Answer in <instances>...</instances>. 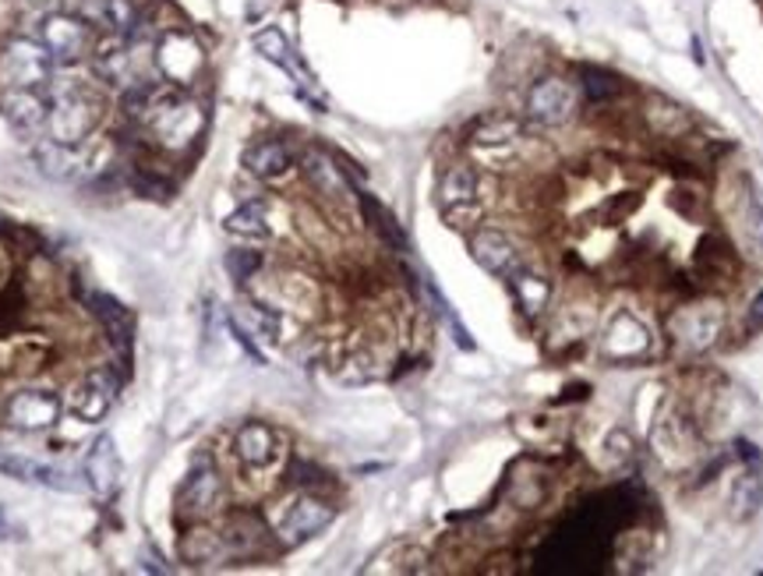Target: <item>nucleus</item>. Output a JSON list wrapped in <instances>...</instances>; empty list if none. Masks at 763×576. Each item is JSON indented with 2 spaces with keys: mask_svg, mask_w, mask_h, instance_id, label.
<instances>
[{
  "mask_svg": "<svg viewBox=\"0 0 763 576\" xmlns=\"http://www.w3.org/2000/svg\"><path fill=\"white\" fill-rule=\"evenodd\" d=\"M53 78V58L39 39H11L0 50V86L4 89H39Z\"/></svg>",
  "mask_w": 763,
  "mask_h": 576,
  "instance_id": "obj_1",
  "label": "nucleus"
},
{
  "mask_svg": "<svg viewBox=\"0 0 763 576\" xmlns=\"http://www.w3.org/2000/svg\"><path fill=\"white\" fill-rule=\"evenodd\" d=\"M92 128H96V103L85 100V96L75 92V89H57L53 103H50V114H47L50 138L78 149L85 138L92 135Z\"/></svg>",
  "mask_w": 763,
  "mask_h": 576,
  "instance_id": "obj_2",
  "label": "nucleus"
},
{
  "mask_svg": "<svg viewBox=\"0 0 763 576\" xmlns=\"http://www.w3.org/2000/svg\"><path fill=\"white\" fill-rule=\"evenodd\" d=\"M155 72H160L170 86H191V78L205 67V53L198 47V39L188 33H163L155 43Z\"/></svg>",
  "mask_w": 763,
  "mask_h": 576,
  "instance_id": "obj_3",
  "label": "nucleus"
},
{
  "mask_svg": "<svg viewBox=\"0 0 763 576\" xmlns=\"http://www.w3.org/2000/svg\"><path fill=\"white\" fill-rule=\"evenodd\" d=\"M61 417V397L50 389H18L4 403V421L14 431H47Z\"/></svg>",
  "mask_w": 763,
  "mask_h": 576,
  "instance_id": "obj_4",
  "label": "nucleus"
},
{
  "mask_svg": "<svg viewBox=\"0 0 763 576\" xmlns=\"http://www.w3.org/2000/svg\"><path fill=\"white\" fill-rule=\"evenodd\" d=\"M39 43L50 50L53 61L71 64L89 50V25L71 15V11H53V15L39 22Z\"/></svg>",
  "mask_w": 763,
  "mask_h": 576,
  "instance_id": "obj_5",
  "label": "nucleus"
},
{
  "mask_svg": "<svg viewBox=\"0 0 763 576\" xmlns=\"http://www.w3.org/2000/svg\"><path fill=\"white\" fill-rule=\"evenodd\" d=\"M576 110V92L570 82L562 78H541L527 96V114L534 124H545V128H555L565 124Z\"/></svg>",
  "mask_w": 763,
  "mask_h": 576,
  "instance_id": "obj_6",
  "label": "nucleus"
},
{
  "mask_svg": "<svg viewBox=\"0 0 763 576\" xmlns=\"http://www.w3.org/2000/svg\"><path fill=\"white\" fill-rule=\"evenodd\" d=\"M333 505L329 502H322V499H297L290 505V513L283 516V524H279V541L293 548V544H301L308 538H315V534H322L325 527L333 524Z\"/></svg>",
  "mask_w": 763,
  "mask_h": 576,
  "instance_id": "obj_7",
  "label": "nucleus"
},
{
  "mask_svg": "<svg viewBox=\"0 0 763 576\" xmlns=\"http://www.w3.org/2000/svg\"><path fill=\"white\" fill-rule=\"evenodd\" d=\"M216 499H220V471H216V463H212L209 456H198L191 463L188 477H184L180 491H177L180 510L191 513V516H202V513L212 510V505H216Z\"/></svg>",
  "mask_w": 763,
  "mask_h": 576,
  "instance_id": "obj_8",
  "label": "nucleus"
},
{
  "mask_svg": "<svg viewBox=\"0 0 763 576\" xmlns=\"http://www.w3.org/2000/svg\"><path fill=\"white\" fill-rule=\"evenodd\" d=\"M117 389H121V378L113 375L110 368H96L82 378V386L75 389V400H71V411L82 421H99L103 417L113 400H117Z\"/></svg>",
  "mask_w": 763,
  "mask_h": 576,
  "instance_id": "obj_9",
  "label": "nucleus"
},
{
  "mask_svg": "<svg viewBox=\"0 0 763 576\" xmlns=\"http://www.w3.org/2000/svg\"><path fill=\"white\" fill-rule=\"evenodd\" d=\"M82 474H85V485H89L99 499H110L113 491L121 488V456H117V446H113L110 435H99V439L92 442Z\"/></svg>",
  "mask_w": 763,
  "mask_h": 576,
  "instance_id": "obj_10",
  "label": "nucleus"
},
{
  "mask_svg": "<svg viewBox=\"0 0 763 576\" xmlns=\"http://www.w3.org/2000/svg\"><path fill=\"white\" fill-rule=\"evenodd\" d=\"M0 474L14 477V481H25V485H42V488H53V491H75L78 481L61 467H47L39 460H28L18 453H8L0 449Z\"/></svg>",
  "mask_w": 763,
  "mask_h": 576,
  "instance_id": "obj_11",
  "label": "nucleus"
},
{
  "mask_svg": "<svg viewBox=\"0 0 763 576\" xmlns=\"http://www.w3.org/2000/svg\"><path fill=\"white\" fill-rule=\"evenodd\" d=\"M471 255L480 270L491 273V276H502V279H509L520 270V255H516L513 241L499 230H477L471 237Z\"/></svg>",
  "mask_w": 763,
  "mask_h": 576,
  "instance_id": "obj_12",
  "label": "nucleus"
},
{
  "mask_svg": "<svg viewBox=\"0 0 763 576\" xmlns=\"http://www.w3.org/2000/svg\"><path fill=\"white\" fill-rule=\"evenodd\" d=\"M0 114L11 124V132L36 135L42 124H47L50 107L36 89H8L4 100H0Z\"/></svg>",
  "mask_w": 763,
  "mask_h": 576,
  "instance_id": "obj_13",
  "label": "nucleus"
},
{
  "mask_svg": "<svg viewBox=\"0 0 763 576\" xmlns=\"http://www.w3.org/2000/svg\"><path fill=\"white\" fill-rule=\"evenodd\" d=\"M33 160L50 180H75L85 174V160L75 152V146H64L57 138H39L33 146Z\"/></svg>",
  "mask_w": 763,
  "mask_h": 576,
  "instance_id": "obj_14",
  "label": "nucleus"
},
{
  "mask_svg": "<svg viewBox=\"0 0 763 576\" xmlns=\"http://www.w3.org/2000/svg\"><path fill=\"white\" fill-rule=\"evenodd\" d=\"M477 202V174L474 166L466 163H452L446 166L442 180H438V205L446 209V213H460V209H471Z\"/></svg>",
  "mask_w": 763,
  "mask_h": 576,
  "instance_id": "obj_15",
  "label": "nucleus"
},
{
  "mask_svg": "<svg viewBox=\"0 0 763 576\" xmlns=\"http://www.w3.org/2000/svg\"><path fill=\"white\" fill-rule=\"evenodd\" d=\"M290 149L276 142V138H265V142H254L245 149V156H240V166L251 174V177H259V180H276L290 171Z\"/></svg>",
  "mask_w": 763,
  "mask_h": 576,
  "instance_id": "obj_16",
  "label": "nucleus"
},
{
  "mask_svg": "<svg viewBox=\"0 0 763 576\" xmlns=\"http://www.w3.org/2000/svg\"><path fill=\"white\" fill-rule=\"evenodd\" d=\"M254 50H259L268 64H276V67H283V72H290L297 78V86H304V89L315 86V82H311V75L301 67V61H297V53L287 43V36H283L276 25H268V29L254 33Z\"/></svg>",
  "mask_w": 763,
  "mask_h": 576,
  "instance_id": "obj_17",
  "label": "nucleus"
},
{
  "mask_svg": "<svg viewBox=\"0 0 763 576\" xmlns=\"http://www.w3.org/2000/svg\"><path fill=\"white\" fill-rule=\"evenodd\" d=\"M85 304H89V312L99 318V326L107 329L110 343L127 354V347H132V315L124 312V308L107 298V293H85Z\"/></svg>",
  "mask_w": 763,
  "mask_h": 576,
  "instance_id": "obj_18",
  "label": "nucleus"
},
{
  "mask_svg": "<svg viewBox=\"0 0 763 576\" xmlns=\"http://www.w3.org/2000/svg\"><path fill=\"white\" fill-rule=\"evenodd\" d=\"M304 174L308 180L315 185L318 195H325V199H336V202H347L350 199V185H347V177L343 171L325 156V152H308L304 156Z\"/></svg>",
  "mask_w": 763,
  "mask_h": 576,
  "instance_id": "obj_19",
  "label": "nucleus"
},
{
  "mask_svg": "<svg viewBox=\"0 0 763 576\" xmlns=\"http://www.w3.org/2000/svg\"><path fill=\"white\" fill-rule=\"evenodd\" d=\"M234 449H237V456L248 463V467H268L273 456H276V435L268 425L251 421V425H245L237 431Z\"/></svg>",
  "mask_w": 763,
  "mask_h": 576,
  "instance_id": "obj_20",
  "label": "nucleus"
},
{
  "mask_svg": "<svg viewBox=\"0 0 763 576\" xmlns=\"http://www.w3.org/2000/svg\"><path fill=\"white\" fill-rule=\"evenodd\" d=\"M230 555V544L220 530H209V527H191L188 534L180 538V559L184 562H195V566H209V562H220Z\"/></svg>",
  "mask_w": 763,
  "mask_h": 576,
  "instance_id": "obj_21",
  "label": "nucleus"
},
{
  "mask_svg": "<svg viewBox=\"0 0 763 576\" xmlns=\"http://www.w3.org/2000/svg\"><path fill=\"white\" fill-rule=\"evenodd\" d=\"M96 67H99V75H103L110 86H117V89H132V86H138V82H146V75L138 72L135 50L121 47V43H113L110 50L99 53Z\"/></svg>",
  "mask_w": 763,
  "mask_h": 576,
  "instance_id": "obj_22",
  "label": "nucleus"
},
{
  "mask_svg": "<svg viewBox=\"0 0 763 576\" xmlns=\"http://www.w3.org/2000/svg\"><path fill=\"white\" fill-rule=\"evenodd\" d=\"M717 333H721V312H711V308H692V312L678 318V340L689 350L711 347Z\"/></svg>",
  "mask_w": 763,
  "mask_h": 576,
  "instance_id": "obj_23",
  "label": "nucleus"
},
{
  "mask_svg": "<svg viewBox=\"0 0 763 576\" xmlns=\"http://www.w3.org/2000/svg\"><path fill=\"white\" fill-rule=\"evenodd\" d=\"M509 287H513V298H516V304H520L527 315H541V312H545L548 293H551V287H548L545 276H537V273L523 270V265H520V270H516L513 276H509Z\"/></svg>",
  "mask_w": 763,
  "mask_h": 576,
  "instance_id": "obj_24",
  "label": "nucleus"
},
{
  "mask_svg": "<svg viewBox=\"0 0 763 576\" xmlns=\"http://www.w3.org/2000/svg\"><path fill=\"white\" fill-rule=\"evenodd\" d=\"M223 227H226V234H234V237L262 241V237H268V209H265V202H245L223 220Z\"/></svg>",
  "mask_w": 763,
  "mask_h": 576,
  "instance_id": "obj_25",
  "label": "nucleus"
},
{
  "mask_svg": "<svg viewBox=\"0 0 763 576\" xmlns=\"http://www.w3.org/2000/svg\"><path fill=\"white\" fill-rule=\"evenodd\" d=\"M608 350H612V354H626V358H633V354H640V350H647V333H643V326L640 322H633L629 315H622L615 326H612V333H608Z\"/></svg>",
  "mask_w": 763,
  "mask_h": 576,
  "instance_id": "obj_26",
  "label": "nucleus"
},
{
  "mask_svg": "<svg viewBox=\"0 0 763 576\" xmlns=\"http://www.w3.org/2000/svg\"><path fill=\"white\" fill-rule=\"evenodd\" d=\"M731 502H735V513H739L742 519L753 516V513L760 510V505H763V481H760V471H756V467L746 471V474L739 477Z\"/></svg>",
  "mask_w": 763,
  "mask_h": 576,
  "instance_id": "obj_27",
  "label": "nucleus"
},
{
  "mask_svg": "<svg viewBox=\"0 0 763 576\" xmlns=\"http://www.w3.org/2000/svg\"><path fill=\"white\" fill-rule=\"evenodd\" d=\"M67 11L75 18H82L89 29H107L113 33V22H110V0H67Z\"/></svg>",
  "mask_w": 763,
  "mask_h": 576,
  "instance_id": "obj_28",
  "label": "nucleus"
},
{
  "mask_svg": "<svg viewBox=\"0 0 763 576\" xmlns=\"http://www.w3.org/2000/svg\"><path fill=\"white\" fill-rule=\"evenodd\" d=\"M520 135V124L509 121V117H491V121H480L477 132H474V142L477 146H502V142H513Z\"/></svg>",
  "mask_w": 763,
  "mask_h": 576,
  "instance_id": "obj_29",
  "label": "nucleus"
},
{
  "mask_svg": "<svg viewBox=\"0 0 763 576\" xmlns=\"http://www.w3.org/2000/svg\"><path fill=\"white\" fill-rule=\"evenodd\" d=\"M240 318H245L254 333H262L268 343H276V336H279V318H276L273 312H268V308H262V304H245V308H240Z\"/></svg>",
  "mask_w": 763,
  "mask_h": 576,
  "instance_id": "obj_30",
  "label": "nucleus"
},
{
  "mask_svg": "<svg viewBox=\"0 0 763 576\" xmlns=\"http://www.w3.org/2000/svg\"><path fill=\"white\" fill-rule=\"evenodd\" d=\"M259 265H262L259 251H230V255H226V270H230L237 284H245L251 273H259Z\"/></svg>",
  "mask_w": 763,
  "mask_h": 576,
  "instance_id": "obj_31",
  "label": "nucleus"
},
{
  "mask_svg": "<svg viewBox=\"0 0 763 576\" xmlns=\"http://www.w3.org/2000/svg\"><path fill=\"white\" fill-rule=\"evenodd\" d=\"M364 209H367V216L375 220V227L382 230V237H386V241H392L396 248H406V241H403L400 227H396V220L386 213V209H382L378 202H367V199H364Z\"/></svg>",
  "mask_w": 763,
  "mask_h": 576,
  "instance_id": "obj_32",
  "label": "nucleus"
},
{
  "mask_svg": "<svg viewBox=\"0 0 763 576\" xmlns=\"http://www.w3.org/2000/svg\"><path fill=\"white\" fill-rule=\"evenodd\" d=\"M110 22H113V33H135L138 11L132 0H110Z\"/></svg>",
  "mask_w": 763,
  "mask_h": 576,
  "instance_id": "obj_33",
  "label": "nucleus"
},
{
  "mask_svg": "<svg viewBox=\"0 0 763 576\" xmlns=\"http://www.w3.org/2000/svg\"><path fill=\"white\" fill-rule=\"evenodd\" d=\"M746 230H749V241H753L756 248H763V205L756 199H753V205H749Z\"/></svg>",
  "mask_w": 763,
  "mask_h": 576,
  "instance_id": "obj_34",
  "label": "nucleus"
},
{
  "mask_svg": "<svg viewBox=\"0 0 763 576\" xmlns=\"http://www.w3.org/2000/svg\"><path fill=\"white\" fill-rule=\"evenodd\" d=\"M290 481L293 485H315L318 481V471L311 467V463H304V460H293L290 463Z\"/></svg>",
  "mask_w": 763,
  "mask_h": 576,
  "instance_id": "obj_35",
  "label": "nucleus"
},
{
  "mask_svg": "<svg viewBox=\"0 0 763 576\" xmlns=\"http://www.w3.org/2000/svg\"><path fill=\"white\" fill-rule=\"evenodd\" d=\"M746 326H749V329H763V290L753 298V304H749Z\"/></svg>",
  "mask_w": 763,
  "mask_h": 576,
  "instance_id": "obj_36",
  "label": "nucleus"
},
{
  "mask_svg": "<svg viewBox=\"0 0 763 576\" xmlns=\"http://www.w3.org/2000/svg\"><path fill=\"white\" fill-rule=\"evenodd\" d=\"M22 4H28V8H53L57 0H22Z\"/></svg>",
  "mask_w": 763,
  "mask_h": 576,
  "instance_id": "obj_37",
  "label": "nucleus"
}]
</instances>
